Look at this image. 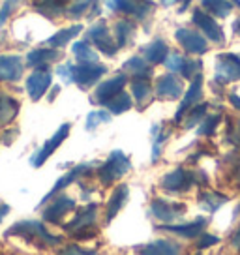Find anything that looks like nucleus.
I'll return each instance as SVG.
<instances>
[{
    "mask_svg": "<svg viewBox=\"0 0 240 255\" xmlns=\"http://www.w3.org/2000/svg\"><path fill=\"white\" fill-rule=\"evenodd\" d=\"M186 212H188V205L186 203L163 199V197H154L150 201V205H148V214L158 222V225L176 223Z\"/></svg>",
    "mask_w": 240,
    "mask_h": 255,
    "instance_id": "39448f33",
    "label": "nucleus"
},
{
    "mask_svg": "<svg viewBox=\"0 0 240 255\" xmlns=\"http://www.w3.org/2000/svg\"><path fill=\"white\" fill-rule=\"evenodd\" d=\"M201 8H205L207 11H210L214 17H229V13L233 11V2L229 0H201Z\"/></svg>",
    "mask_w": 240,
    "mask_h": 255,
    "instance_id": "f704fd0d",
    "label": "nucleus"
},
{
    "mask_svg": "<svg viewBox=\"0 0 240 255\" xmlns=\"http://www.w3.org/2000/svg\"><path fill=\"white\" fill-rule=\"evenodd\" d=\"M58 92H60V87H53V90H51V94H49V100H51V102H53V100H55L56 98V94H58Z\"/></svg>",
    "mask_w": 240,
    "mask_h": 255,
    "instance_id": "8fccbe9b",
    "label": "nucleus"
},
{
    "mask_svg": "<svg viewBox=\"0 0 240 255\" xmlns=\"http://www.w3.org/2000/svg\"><path fill=\"white\" fill-rule=\"evenodd\" d=\"M56 255H100V254H98V250L85 248L81 246V244H77V242H70V244L62 246V250Z\"/></svg>",
    "mask_w": 240,
    "mask_h": 255,
    "instance_id": "58836bf2",
    "label": "nucleus"
},
{
    "mask_svg": "<svg viewBox=\"0 0 240 255\" xmlns=\"http://www.w3.org/2000/svg\"><path fill=\"white\" fill-rule=\"evenodd\" d=\"M195 255H203V254H195Z\"/></svg>",
    "mask_w": 240,
    "mask_h": 255,
    "instance_id": "5fc2aeb1",
    "label": "nucleus"
},
{
    "mask_svg": "<svg viewBox=\"0 0 240 255\" xmlns=\"http://www.w3.org/2000/svg\"><path fill=\"white\" fill-rule=\"evenodd\" d=\"M197 203H199L201 210H205L208 214H214L220 208L224 207L225 203H229V195H225L222 191H210L205 190L199 193L197 197Z\"/></svg>",
    "mask_w": 240,
    "mask_h": 255,
    "instance_id": "393cba45",
    "label": "nucleus"
},
{
    "mask_svg": "<svg viewBox=\"0 0 240 255\" xmlns=\"http://www.w3.org/2000/svg\"><path fill=\"white\" fill-rule=\"evenodd\" d=\"M98 163L96 161H85V163H79V165H75V167H72L68 173H64V175L60 176L58 180L55 182V186L49 190V193L43 197V199L40 201V205L38 207H43V205H47L49 201L53 199V197H56L58 193H62V191L68 188V186H72V184H75L77 180H81V178H85V176H90L94 171H96Z\"/></svg>",
    "mask_w": 240,
    "mask_h": 255,
    "instance_id": "423d86ee",
    "label": "nucleus"
},
{
    "mask_svg": "<svg viewBox=\"0 0 240 255\" xmlns=\"http://www.w3.org/2000/svg\"><path fill=\"white\" fill-rule=\"evenodd\" d=\"M135 255H184V248L176 240L171 239H156L146 244L133 246Z\"/></svg>",
    "mask_w": 240,
    "mask_h": 255,
    "instance_id": "f3484780",
    "label": "nucleus"
},
{
    "mask_svg": "<svg viewBox=\"0 0 240 255\" xmlns=\"http://www.w3.org/2000/svg\"><path fill=\"white\" fill-rule=\"evenodd\" d=\"M122 70L131 79H150V77H154L152 64L146 62L141 55L129 56L128 60L122 64Z\"/></svg>",
    "mask_w": 240,
    "mask_h": 255,
    "instance_id": "4be33fe9",
    "label": "nucleus"
},
{
    "mask_svg": "<svg viewBox=\"0 0 240 255\" xmlns=\"http://www.w3.org/2000/svg\"><path fill=\"white\" fill-rule=\"evenodd\" d=\"M133 34H135V24L128 21V19H122V21L115 24V34L113 36H115V41H117L119 49L126 47L131 41V38H133Z\"/></svg>",
    "mask_w": 240,
    "mask_h": 255,
    "instance_id": "c756f323",
    "label": "nucleus"
},
{
    "mask_svg": "<svg viewBox=\"0 0 240 255\" xmlns=\"http://www.w3.org/2000/svg\"><path fill=\"white\" fill-rule=\"evenodd\" d=\"M169 53H171V51H169V45L163 40H154L152 43L141 47V56H143L148 64H152V66L165 62V58L169 56Z\"/></svg>",
    "mask_w": 240,
    "mask_h": 255,
    "instance_id": "a878e982",
    "label": "nucleus"
},
{
    "mask_svg": "<svg viewBox=\"0 0 240 255\" xmlns=\"http://www.w3.org/2000/svg\"><path fill=\"white\" fill-rule=\"evenodd\" d=\"M4 237L6 239H21L40 250H56L64 242L60 235H53L49 231L43 220H19L13 225H9Z\"/></svg>",
    "mask_w": 240,
    "mask_h": 255,
    "instance_id": "f257e3e1",
    "label": "nucleus"
},
{
    "mask_svg": "<svg viewBox=\"0 0 240 255\" xmlns=\"http://www.w3.org/2000/svg\"><path fill=\"white\" fill-rule=\"evenodd\" d=\"M154 94L156 98H160L163 102H173L184 96V81L182 77H178L176 73H163L156 79L154 85Z\"/></svg>",
    "mask_w": 240,
    "mask_h": 255,
    "instance_id": "ddd939ff",
    "label": "nucleus"
},
{
    "mask_svg": "<svg viewBox=\"0 0 240 255\" xmlns=\"http://www.w3.org/2000/svg\"><path fill=\"white\" fill-rule=\"evenodd\" d=\"M98 203H88L87 207L77 208L73 218L68 223L62 225L64 233H68L75 240H90L100 235L98 227Z\"/></svg>",
    "mask_w": 240,
    "mask_h": 255,
    "instance_id": "f03ea898",
    "label": "nucleus"
},
{
    "mask_svg": "<svg viewBox=\"0 0 240 255\" xmlns=\"http://www.w3.org/2000/svg\"><path fill=\"white\" fill-rule=\"evenodd\" d=\"M24 62L19 55H0V83H17L23 79Z\"/></svg>",
    "mask_w": 240,
    "mask_h": 255,
    "instance_id": "aec40b11",
    "label": "nucleus"
},
{
    "mask_svg": "<svg viewBox=\"0 0 240 255\" xmlns=\"http://www.w3.org/2000/svg\"><path fill=\"white\" fill-rule=\"evenodd\" d=\"M77 210V203L73 197L66 195V193H58L56 197L49 201V205L45 207L43 205V210H41V220L45 223H53V225H62L64 218L70 212H75Z\"/></svg>",
    "mask_w": 240,
    "mask_h": 255,
    "instance_id": "6e6552de",
    "label": "nucleus"
},
{
    "mask_svg": "<svg viewBox=\"0 0 240 255\" xmlns=\"http://www.w3.org/2000/svg\"><path fill=\"white\" fill-rule=\"evenodd\" d=\"M133 104H135V102H133L131 94H128V92L124 90V92H120L119 96H115L105 107H107V111L111 113V115H122V113L129 111V109L133 107Z\"/></svg>",
    "mask_w": 240,
    "mask_h": 255,
    "instance_id": "72a5a7b5",
    "label": "nucleus"
},
{
    "mask_svg": "<svg viewBox=\"0 0 240 255\" xmlns=\"http://www.w3.org/2000/svg\"><path fill=\"white\" fill-rule=\"evenodd\" d=\"M73 70H75V64L73 62H64L60 66H56V75L62 79L64 85H73Z\"/></svg>",
    "mask_w": 240,
    "mask_h": 255,
    "instance_id": "79ce46f5",
    "label": "nucleus"
},
{
    "mask_svg": "<svg viewBox=\"0 0 240 255\" xmlns=\"http://www.w3.org/2000/svg\"><path fill=\"white\" fill-rule=\"evenodd\" d=\"M72 53H73V56H75V60H77L79 64H83V62H100V56H98V53L90 47V45H88L87 40L75 41V43L72 45Z\"/></svg>",
    "mask_w": 240,
    "mask_h": 255,
    "instance_id": "2f4dec72",
    "label": "nucleus"
},
{
    "mask_svg": "<svg viewBox=\"0 0 240 255\" xmlns=\"http://www.w3.org/2000/svg\"><path fill=\"white\" fill-rule=\"evenodd\" d=\"M104 2L111 11H117V13L122 11V2H124V0H104Z\"/></svg>",
    "mask_w": 240,
    "mask_h": 255,
    "instance_id": "a18cd8bd",
    "label": "nucleus"
},
{
    "mask_svg": "<svg viewBox=\"0 0 240 255\" xmlns=\"http://www.w3.org/2000/svg\"><path fill=\"white\" fill-rule=\"evenodd\" d=\"M240 79V56L233 53H220L216 58L214 81L218 85H229Z\"/></svg>",
    "mask_w": 240,
    "mask_h": 255,
    "instance_id": "f8f14e48",
    "label": "nucleus"
},
{
    "mask_svg": "<svg viewBox=\"0 0 240 255\" xmlns=\"http://www.w3.org/2000/svg\"><path fill=\"white\" fill-rule=\"evenodd\" d=\"M107 73V66L102 62H83L75 64L73 70V81L81 90H88V88L96 87L98 81Z\"/></svg>",
    "mask_w": 240,
    "mask_h": 255,
    "instance_id": "9b49d317",
    "label": "nucleus"
},
{
    "mask_svg": "<svg viewBox=\"0 0 240 255\" xmlns=\"http://www.w3.org/2000/svg\"><path fill=\"white\" fill-rule=\"evenodd\" d=\"M203 85H205V79H203V73H199L197 77H193L190 81V87L188 90L184 92L182 96V102L178 105V109L175 113V124H180L182 119L186 117V113L190 111L192 107H195L197 104H201V100H203Z\"/></svg>",
    "mask_w": 240,
    "mask_h": 255,
    "instance_id": "2eb2a0df",
    "label": "nucleus"
},
{
    "mask_svg": "<svg viewBox=\"0 0 240 255\" xmlns=\"http://www.w3.org/2000/svg\"><path fill=\"white\" fill-rule=\"evenodd\" d=\"M113 119V115L107 109H98V111H90L85 120V129L87 131H94L98 126H102L105 122H109Z\"/></svg>",
    "mask_w": 240,
    "mask_h": 255,
    "instance_id": "e433bc0d",
    "label": "nucleus"
},
{
    "mask_svg": "<svg viewBox=\"0 0 240 255\" xmlns=\"http://www.w3.org/2000/svg\"><path fill=\"white\" fill-rule=\"evenodd\" d=\"M129 199V186L128 184H119L115 190H113L111 197L105 205V223H111L113 218H117L120 210L124 208V205L128 203Z\"/></svg>",
    "mask_w": 240,
    "mask_h": 255,
    "instance_id": "412c9836",
    "label": "nucleus"
},
{
    "mask_svg": "<svg viewBox=\"0 0 240 255\" xmlns=\"http://www.w3.org/2000/svg\"><path fill=\"white\" fill-rule=\"evenodd\" d=\"M186 58L188 56L184 55H180V53H169V56L165 58V68H167L171 73H176V75H180L182 73V68H184V64H186Z\"/></svg>",
    "mask_w": 240,
    "mask_h": 255,
    "instance_id": "4c0bfd02",
    "label": "nucleus"
},
{
    "mask_svg": "<svg viewBox=\"0 0 240 255\" xmlns=\"http://www.w3.org/2000/svg\"><path fill=\"white\" fill-rule=\"evenodd\" d=\"M94 2L96 0H75L68 8V15H72L73 19H79V17H83V13H87L88 9L94 6Z\"/></svg>",
    "mask_w": 240,
    "mask_h": 255,
    "instance_id": "ea45409f",
    "label": "nucleus"
},
{
    "mask_svg": "<svg viewBox=\"0 0 240 255\" xmlns=\"http://www.w3.org/2000/svg\"><path fill=\"white\" fill-rule=\"evenodd\" d=\"M220 242H222V239H220V237H216V235H210V233L205 231L199 239H195V248H197L199 252H205V250L216 246V244H220Z\"/></svg>",
    "mask_w": 240,
    "mask_h": 255,
    "instance_id": "a19ab883",
    "label": "nucleus"
},
{
    "mask_svg": "<svg viewBox=\"0 0 240 255\" xmlns=\"http://www.w3.org/2000/svg\"><path fill=\"white\" fill-rule=\"evenodd\" d=\"M70 129H72V124H70V122H64V124L58 128L55 133L49 137L47 141L41 144L40 148H38V150L30 156V165H32L34 169L41 167V165H43V163H45V161H47V159L55 154L56 148H58V146H60V144L68 139V135H70Z\"/></svg>",
    "mask_w": 240,
    "mask_h": 255,
    "instance_id": "1a4fd4ad",
    "label": "nucleus"
},
{
    "mask_svg": "<svg viewBox=\"0 0 240 255\" xmlns=\"http://www.w3.org/2000/svg\"><path fill=\"white\" fill-rule=\"evenodd\" d=\"M161 2V6H171V4H176L178 0H160Z\"/></svg>",
    "mask_w": 240,
    "mask_h": 255,
    "instance_id": "603ef678",
    "label": "nucleus"
},
{
    "mask_svg": "<svg viewBox=\"0 0 240 255\" xmlns=\"http://www.w3.org/2000/svg\"><path fill=\"white\" fill-rule=\"evenodd\" d=\"M87 41H92L94 43V47H98V51L102 53V55L113 56L117 55V51H119V45H117V41H115V36L111 34V30L107 28V23H105L104 19L102 21H98L96 24H92L87 32Z\"/></svg>",
    "mask_w": 240,
    "mask_h": 255,
    "instance_id": "9d476101",
    "label": "nucleus"
},
{
    "mask_svg": "<svg viewBox=\"0 0 240 255\" xmlns=\"http://www.w3.org/2000/svg\"><path fill=\"white\" fill-rule=\"evenodd\" d=\"M60 49H53V47H41V49H34L26 55V64L38 70V68H47L49 64L60 60Z\"/></svg>",
    "mask_w": 240,
    "mask_h": 255,
    "instance_id": "5701e85b",
    "label": "nucleus"
},
{
    "mask_svg": "<svg viewBox=\"0 0 240 255\" xmlns=\"http://www.w3.org/2000/svg\"><path fill=\"white\" fill-rule=\"evenodd\" d=\"M208 222L210 220H208L207 216H199V218H195L192 222L163 223V225H158L156 229L161 233H167V235H173V237H178V239L182 240H195L207 231Z\"/></svg>",
    "mask_w": 240,
    "mask_h": 255,
    "instance_id": "0eeeda50",
    "label": "nucleus"
},
{
    "mask_svg": "<svg viewBox=\"0 0 240 255\" xmlns=\"http://www.w3.org/2000/svg\"><path fill=\"white\" fill-rule=\"evenodd\" d=\"M231 141L237 144V146H240V120L237 122V129H235V133H233Z\"/></svg>",
    "mask_w": 240,
    "mask_h": 255,
    "instance_id": "09e8293b",
    "label": "nucleus"
},
{
    "mask_svg": "<svg viewBox=\"0 0 240 255\" xmlns=\"http://www.w3.org/2000/svg\"><path fill=\"white\" fill-rule=\"evenodd\" d=\"M178 2H182V6H180V8H178V11H180V13H182V11H186V8H188V6H190V2H192V0H178Z\"/></svg>",
    "mask_w": 240,
    "mask_h": 255,
    "instance_id": "3c124183",
    "label": "nucleus"
},
{
    "mask_svg": "<svg viewBox=\"0 0 240 255\" xmlns=\"http://www.w3.org/2000/svg\"><path fill=\"white\" fill-rule=\"evenodd\" d=\"M9 212H11V207H9L8 203H0V223H2V220H4Z\"/></svg>",
    "mask_w": 240,
    "mask_h": 255,
    "instance_id": "de8ad7c7",
    "label": "nucleus"
},
{
    "mask_svg": "<svg viewBox=\"0 0 240 255\" xmlns=\"http://www.w3.org/2000/svg\"><path fill=\"white\" fill-rule=\"evenodd\" d=\"M208 107L210 105L205 102V104H197L195 107H192L190 111L186 113V117L182 119V128L184 129H192V128H195V126H199L201 122H203V119L207 117V111H208Z\"/></svg>",
    "mask_w": 240,
    "mask_h": 255,
    "instance_id": "473e14b6",
    "label": "nucleus"
},
{
    "mask_svg": "<svg viewBox=\"0 0 240 255\" xmlns=\"http://www.w3.org/2000/svg\"><path fill=\"white\" fill-rule=\"evenodd\" d=\"M192 21L201 32H205V36H207L210 41H214L218 45H224L225 43V34H224V30H222V26L214 21V17L205 13L203 8L193 9Z\"/></svg>",
    "mask_w": 240,
    "mask_h": 255,
    "instance_id": "a211bd4d",
    "label": "nucleus"
},
{
    "mask_svg": "<svg viewBox=\"0 0 240 255\" xmlns=\"http://www.w3.org/2000/svg\"><path fill=\"white\" fill-rule=\"evenodd\" d=\"M128 85V75L126 73H119L115 77L105 79L104 83H100L92 94V104L98 105H107L115 96H119L120 92H124V88Z\"/></svg>",
    "mask_w": 240,
    "mask_h": 255,
    "instance_id": "4468645a",
    "label": "nucleus"
},
{
    "mask_svg": "<svg viewBox=\"0 0 240 255\" xmlns=\"http://www.w3.org/2000/svg\"><path fill=\"white\" fill-rule=\"evenodd\" d=\"M81 30H83V24H72L68 28H62V30L55 32L51 38H47V45L53 49H64Z\"/></svg>",
    "mask_w": 240,
    "mask_h": 255,
    "instance_id": "c85d7f7f",
    "label": "nucleus"
},
{
    "mask_svg": "<svg viewBox=\"0 0 240 255\" xmlns=\"http://www.w3.org/2000/svg\"><path fill=\"white\" fill-rule=\"evenodd\" d=\"M19 115V102L0 90V126H9Z\"/></svg>",
    "mask_w": 240,
    "mask_h": 255,
    "instance_id": "bb28decb",
    "label": "nucleus"
},
{
    "mask_svg": "<svg viewBox=\"0 0 240 255\" xmlns=\"http://www.w3.org/2000/svg\"><path fill=\"white\" fill-rule=\"evenodd\" d=\"M229 104H231L237 111H240V96L237 94V92H231V94H229Z\"/></svg>",
    "mask_w": 240,
    "mask_h": 255,
    "instance_id": "49530a36",
    "label": "nucleus"
},
{
    "mask_svg": "<svg viewBox=\"0 0 240 255\" xmlns=\"http://www.w3.org/2000/svg\"><path fill=\"white\" fill-rule=\"evenodd\" d=\"M222 122V115L214 113V115H207L203 122L197 126V135L199 137H212L218 131V126Z\"/></svg>",
    "mask_w": 240,
    "mask_h": 255,
    "instance_id": "c9c22d12",
    "label": "nucleus"
},
{
    "mask_svg": "<svg viewBox=\"0 0 240 255\" xmlns=\"http://www.w3.org/2000/svg\"><path fill=\"white\" fill-rule=\"evenodd\" d=\"M17 6H19V0H4V4L0 8V26L8 21V17L15 11Z\"/></svg>",
    "mask_w": 240,
    "mask_h": 255,
    "instance_id": "37998d69",
    "label": "nucleus"
},
{
    "mask_svg": "<svg viewBox=\"0 0 240 255\" xmlns=\"http://www.w3.org/2000/svg\"><path fill=\"white\" fill-rule=\"evenodd\" d=\"M197 186V176L195 171L186 167H176L169 171L167 175H163L160 180V188L169 195H180V193H188Z\"/></svg>",
    "mask_w": 240,
    "mask_h": 255,
    "instance_id": "20e7f679",
    "label": "nucleus"
},
{
    "mask_svg": "<svg viewBox=\"0 0 240 255\" xmlns=\"http://www.w3.org/2000/svg\"><path fill=\"white\" fill-rule=\"evenodd\" d=\"M150 135H152V156H150V159H152V163H158L161 150H163V143L169 137V131L163 129L161 124H154L152 129H150Z\"/></svg>",
    "mask_w": 240,
    "mask_h": 255,
    "instance_id": "7c9ffc66",
    "label": "nucleus"
},
{
    "mask_svg": "<svg viewBox=\"0 0 240 255\" xmlns=\"http://www.w3.org/2000/svg\"><path fill=\"white\" fill-rule=\"evenodd\" d=\"M51 83H53V73L49 72V68H38L26 77L24 88L32 102H40L41 98L47 94Z\"/></svg>",
    "mask_w": 240,
    "mask_h": 255,
    "instance_id": "dca6fc26",
    "label": "nucleus"
},
{
    "mask_svg": "<svg viewBox=\"0 0 240 255\" xmlns=\"http://www.w3.org/2000/svg\"><path fill=\"white\" fill-rule=\"evenodd\" d=\"M34 8H36V11H40L43 17H47V19L62 17L64 13H68L66 0H36Z\"/></svg>",
    "mask_w": 240,
    "mask_h": 255,
    "instance_id": "cd10ccee",
    "label": "nucleus"
},
{
    "mask_svg": "<svg viewBox=\"0 0 240 255\" xmlns=\"http://www.w3.org/2000/svg\"><path fill=\"white\" fill-rule=\"evenodd\" d=\"M176 41L180 43V47L184 49L188 55H205L208 51V41L207 38L199 34L197 30L192 28H178L175 32Z\"/></svg>",
    "mask_w": 240,
    "mask_h": 255,
    "instance_id": "6ab92c4d",
    "label": "nucleus"
},
{
    "mask_svg": "<svg viewBox=\"0 0 240 255\" xmlns=\"http://www.w3.org/2000/svg\"><path fill=\"white\" fill-rule=\"evenodd\" d=\"M229 246H231L235 252L240 254V223H239V227L231 233V237H229Z\"/></svg>",
    "mask_w": 240,
    "mask_h": 255,
    "instance_id": "c03bdc74",
    "label": "nucleus"
},
{
    "mask_svg": "<svg viewBox=\"0 0 240 255\" xmlns=\"http://www.w3.org/2000/svg\"><path fill=\"white\" fill-rule=\"evenodd\" d=\"M129 171H131V159H129V156H126L122 150H113L104 163L96 167V176L102 186L109 188V186H113Z\"/></svg>",
    "mask_w": 240,
    "mask_h": 255,
    "instance_id": "7ed1b4c3",
    "label": "nucleus"
},
{
    "mask_svg": "<svg viewBox=\"0 0 240 255\" xmlns=\"http://www.w3.org/2000/svg\"><path fill=\"white\" fill-rule=\"evenodd\" d=\"M233 4H235V6H237V8H240V0H231Z\"/></svg>",
    "mask_w": 240,
    "mask_h": 255,
    "instance_id": "864d4df0",
    "label": "nucleus"
},
{
    "mask_svg": "<svg viewBox=\"0 0 240 255\" xmlns=\"http://www.w3.org/2000/svg\"><path fill=\"white\" fill-rule=\"evenodd\" d=\"M129 88H131V98L139 109H146L152 102V98L156 96L152 85H150V79H131Z\"/></svg>",
    "mask_w": 240,
    "mask_h": 255,
    "instance_id": "b1692460",
    "label": "nucleus"
}]
</instances>
